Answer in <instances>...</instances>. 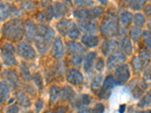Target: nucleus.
<instances>
[{
	"instance_id": "f257e3e1",
	"label": "nucleus",
	"mask_w": 151,
	"mask_h": 113,
	"mask_svg": "<svg viewBox=\"0 0 151 113\" xmlns=\"http://www.w3.org/2000/svg\"><path fill=\"white\" fill-rule=\"evenodd\" d=\"M55 33L52 27L40 24L36 26V36L35 46L40 54H46L49 51L52 43L55 41Z\"/></svg>"
},
{
	"instance_id": "f03ea898",
	"label": "nucleus",
	"mask_w": 151,
	"mask_h": 113,
	"mask_svg": "<svg viewBox=\"0 0 151 113\" xmlns=\"http://www.w3.org/2000/svg\"><path fill=\"white\" fill-rule=\"evenodd\" d=\"M24 34V24L21 19L14 18L8 21L2 25V36L11 41H19Z\"/></svg>"
},
{
	"instance_id": "7ed1b4c3",
	"label": "nucleus",
	"mask_w": 151,
	"mask_h": 113,
	"mask_svg": "<svg viewBox=\"0 0 151 113\" xmlns=\"http://www.w3.org/2000/svg\"><path fill=\"white\" fill-rule=\"evenodd\" d=\"M119 30V27L116 16L112 13L108 14L103 19L101 24V34L105 38H112L118 35Z\"/></svg>"
},
{
	"instance_id": "20e7f679",
	"label": "nucleus",
	"mask_w": 151,
	"mask_h": 113,
	"mask_svg": "<svg viewBox=\"0 0 151 113\" xmlns=\"http://www.w3.org/2000/svg\"><path fill=\"white\" fill-rule=\"evenodd\" d=\"M150 60V54L147 50L141 51L138 56H133L132 60V66L135 73H140L144 68L147 67Z\"/></svg>"
},
{
	"instance_id": "39448f33",
	"label": "nucleus",
	"mask_w": 151,
	"mask_h": 113,
	"mask_svg": "<svg viewBox=\"0 0 151 113\" xmlns=\"http://www.w3.org/2000/svg\"><path fill=\"white\" fill-rule=\"evenodd\" d=\"M15 52V48L12 44L5 43L2 45L1 56L4 65L6 67H14L17 65V61L14 56Z\"/></svg>"
},
{
	"instance_id": "423d86ee",
	"label": "nucleus",
	"mask_w": 151,
	"mask_h": 113,
	"mask_svg": "<svg viewBox=\"0 0 151 113\" xmlns=\"http://www.w3.org/2000/svg\"><path fill=\"white\" fill-rule=\"evenodd\" d=\"M22 14H24L22 9H17L12 4L1 3V21L2 22L6 21L9 17H20Z\"/></svg>"
},
{
	"instance_id": "0eeeda50",
	"label": "nucleus",
	"mask_w": 151,
	"mask_h": 113,
	"mask_svg": "<svg viewBox=\"0 0 151 113\" xmlns=\"http://www.w3.org/2000/svg\"><path fill=\"white\" fill-rule=\"evenodd\" d=\"M116 84L122 86L127 83L131 76V72L129 70V66L126 64H122L116 67L114 72Z\"/></svg>"
},
{
	"instance_id": "6e6552de",
	"label": "nucleus",
	"mask_w": 151,
	"mask_h": 113,
	"mask_svg": "<svg viewBox=\"0 0 151 113\" xmlns=\"http://www.w3.org/2000/svg\"><path fill=\"white\" fill-rule=\"evenodd\" d=\"M126 60L125 54L122 51L116 50V51L109 55L108 58L106 60V67L108 70H112L113 69H116L119 66L124 64V62Z\"/></svg>"
},
{
	"instance_id": "1a4fd4ad",
	"label": "nucleus",
	"mask_w": 151,
	"mask_h": 113,
	"mask_svg": "<svg viewBox=\"0 0 151 113\" xmlns=\"http://www.w3.org/2000/svg\"><path fill=\"white\" fill-rule=\"evenodd\" d=\"M17 52L19 56L26 60H33L36 57V53L33 47L24 41H21L17 45Z\"/></svg>"
},
{
	"instance_id": "9d476101",
	"label": "nucleus",
	"mask_w": 151,
	"mask_h": 113,
	"mask_svg": "<svg viewBox=\"0 0 151 113\" xmlns=\"http://www.w3.org/2000/svg\"><path fill=\"white\" fill-rule=\"evenodd\" d=\"M77 26L79 27L80 32L85 33V35L95 34L98 29V22L94 20L78 21Z\"/></svg>"
},
{
	"instance_id": "9b49d317",
	"label": "nucleus",
	"mask_w": 151,
	"mask_h": 113,
	"mask_svg": "<svg viewBox=\"0 0 151 113\" xmlns=\"http://www.w3.org/2000/svg\"><path fill=\"white\" fill-rule=\"evenodd\" d=\"M116 84L115 78L113 75H108L104 81L101 89L99 91V97L103 99H108L110 96V91L114 88Z\"/></svg>"
},
{
	"instance_id": "f8f14e48",
	"label": "nucleus",
	"mask_w": 151,
	"mask_h": 113,
	"mask_svg": "<svg viewBox=\"0 0 151 113\" xmlns=\"http://www.w3.org/2000/svg\"><path fill=\"white\" fill-rule=\"evenodd\" d=\"M130 87L131 92L134 99H138L142 96L144 93L147 89V84L144 81L136 80L134 79L129 86Z\"/></svg>"
},
{
	"instance_id": "ddd939ff",
	"label": "nucleus",
	"mask_w": 151,
	"mask_h": 113,
	"mask_svg": "<svg viewBox=\"0 0 151 113\" xmlns=\"http://www.w3.org/2000/svg\"><path fill=\"white\" fill-rule=\"evenodd\" d=\"M4 80L10 85L12 90H15L20 85V80L14 70L6 69L2 73Z\"/></svg>"
},
{
	"instance_id": "4468645a",
	"label": "nucleus",
	"mask_w": 151,
	"mask_h": 113,
	"mask_svg": "<svg viewBox=\"0 0 151 113\" xmlns=\"http://www.w3.org/2000/svg\"><path fill=\"white\" fill-rule=\"evenodd\" d=\"M67 81L73 86H79L83 83V75L79 70L71 69L67 73Z\"/></svg>"
},
{
	"instance_id": "2eb2a0df",
	"label": "nucleus",
	"mask_w": 151,
	"mask_h": 113,
	"mask_svg": "<svg viewBox=\"0 0 151 113\" xmlns=\"http://www.w3.org/2000/svg\"><path fill=\"white\" fill-rule=\"evenodd\" d=\"M24 36L29 42L34 41L36 36V26L32 20L28 19L24 23Z\"/></svg>"
},
{
	"instance_id": "dca6fc26",
	"label": "nucleus",
	"mask_w": 151,
	"mask_h": 113,
	"mask_svg": "<svg viewBox=\"0 0 151 113\" xmlns=\"http://www.w3.org/2000/svg\"><path fill=\"white\" fill-rule=\"evenodd\" d=\"M75 23L72 20L64 18L56 24V29L60 35L63 36H67V34L75 26Z\"/></svg>"
},
{
	"instance_id": "f3484780",
	"label": "nucleus",
	"mask_w": 151,
	"mask_h": 113,
	"mask_svg": "<svg viewBox=\"0 0 151 113\" xmlns=\"http://www.w3.org/2000/svg\"><path fill=\"white\" fill-rule=\"evenodd\" d=\"M66 49H67V54L70 56L83 54V53L86 51V48L83 45L74 41H69L66 42Z\"/></svg>"
},
{
	"instance_id": "a211bd4d",
	"label": "nucleus",
	"mask_w": 151,
	"mask_h": 113,
	"mask_svg": "<svg viewBox=\"0 0 151 113\" xmlns=\"http://www.w3.org/2000/svg\"><path fill=\"white\" fill-rule=\"evenodd\" d=\"M64 45H63V41L60 38H56L53 42L52 51H51V54L52 57L55 59H60L64 56Z\"/></svg>"
},
{
	"instance_id": "6ab92c4d",
	"label": "nucleus",
	"mask_w": 151,
	"mask_h": 113,
	"mask_svg": "<svg viewBox=\"0 0 151 113\" xmlns=\"http://www.w3.org/2000/svg\"><path fill=\"white\" fill-rule=\"evenodd\" d=\"M118 43L114 39H106L102 43L101 52L104 56H108L116 51Z\"/></svg>"
},
{
	"instance_id": "aec40b11",
	"label": "nucleus",
	"mask_w": 151,
	"mask_h": 113,
	"mask_svg": "<svg viewBox=\"0 0 151 113\" xmlns=\"http://www.w3.org/2000/svg\"><path fill=\"white\" fill-rule=\"evenodd\" d=\"M81 41L84 46L88 48H93L99 45V38L94 35H84L81 38Z\"/></svg>"
},
{
	"instance_id": "412c9836",
	"label": "nucleus",
	"mask_w": 151,
	"mask_h": 113,
	"mask_svg": "<svg viewBox=\"0 0 151 113\" xmlns=\"http://www.w3.org/2000/svg\"><path fill=\"white\" fill-rule=\"evenodd\" d=\"M52 7L53 9L55 18L56 19L61 18L68 13V8L66 6L65 4L61 2H55L52 5Z\"/></svg>"
},
{
	"instance_id": "4be33fe9",
	"label": "nucleus",
	"mask_w": 151,
	"mask_h": 113,
	"mask_svg": "<svg viewBox=\"0 0 151 113\" xmlns=\"http://www.w3.org/2000/svg\"><path fill=\"white\" fill-rule=\"evenodd\" d=\"M11 87L5 80H2L0 83V99L1 103H4L9 99L10 95Z\"/></svg>"
},
{
	"instance_id": "5701e85b",
	"label": "nucleus",
	"mask_w": 151,
	"mask_h": 113,
	"mask_svg": "<svg viewBox=\"0 0 151 113\" xmlns=\"http://www.w3.org/2000/svg\"><path fill=\"white\" fill-rule=\"evenodd\" d=\"M60 97L66 102H72L75 99V92L72 87L65 86L60 91Z\"/></svg>"
},
{
	"instance_id": "b1692460",
	"label": "nucleus",
	"mask_w": 151,
	"mask_h": 113,
	"mask_svg": "<svg viewBox=\"0 0 151 113\" xmlns=\"http://www.w3.org/2000/svg\"><path fill=\"white\" fill-rule=\"evenodd\" d=\"M96 56L97 54L95 52H88L86 55L84 59V70L86 72H88L91 70Z\"/></svg>"
},
{
	"instance_id": "393cba45",
	"label": "nucleus",
	"mask_w": 151,
	"mask_h": 113,
	"mask_svg": "<svg viewBox=\"0 0 151 113\" xmlns=\"http://www.w3.org/2000/svg\"><path fill=\"white\" fill-rule=\"evenodd\" d=\"M120 48L121 51L126 56H130L132 54V51H133V48H132L131 40L126 37L122 39V40L120 41Z\"/></svg>"
},
{
	"instance_id": "a878e982",
	"label": "nucleus",
	"mask_w": 151,
	"mask_h": 113,
	"mask_svg": "<svg viewBox=\"0 0 151 113\" xmlns=\"http://www.w3.org/2000/svg\"><path fill=\"white\" fill-rule=\"evenodd\" d=\"M16 99H17V103L23 107L28 108L31 106V102L29 99L26 94L21 91H19L16 93Z\"/></svg>"
},
{
	"instance_id": "bb28decb",
	"label": "nucleus",
	"mask_w": 151,
	"mask_h": 113,
	"mask_svg": "<svg viewBox=\"0 0 151 113\" xmlns=\"http://www.w3.org/2000/svg\"><path fill=\"white\" fill-rule=\"evenodd\" d=\"M147 0H125V5L134 11H139L144 8Z\"/></svg>"
},
{
	"instance_id": "cd10ccee",
	"label": "nucleus",
	"mask_w": 151,
	"mask_h": 113,
	"mask_svg": "<svg viewBox=\"0 0 151 113\" xmlns=\"http://www.w3.org/2000/svg\"><path fill=\"white\" fill-rule=\"evenodd\" d=\"M60 91L61 90L57 86H52L49 90V104L54 105L60 97Z\"/></svg>"
},
{
	"instance_id": "c85d7f7f",
	"label": "nucleus",
	"mask_w": 151,
	"mask_h": 113,
	"mask_svg": "<svg viewBox=\"0 0 151 113\" xmlns=\"http://www.w3.org/2000/svg\"><path fill=\"white\" fill-rule=\"evenodd\" d=\"M103 75H98L97 76H95L91 84V91L95 94L99 93L100 90L101 89V84H103Z\"/></svg>"
},
{
	"instance_id": "c756f323",
	"label": "nucleus",
	"mask_w": 151,
	"mask_h": 113,
	"mask_svg": "<svg viewBox=\"0 0 151 113\" xmlns=\"http://www.w3.org/2000/svg\"><path fill=\"white\" fill-rule=\"evenodd\" d=\"M20 72H21V78H22L25 82H30L31 79H33V76L31 75L27 65L24 62H22V63H21V67H20Z\"/></svg>"
},
{
	"instance_id": "7c9ffc66",
	"label": "nucleus",
	"mask_w": 151,
	"mask_h": 113,
	"mask_svg": "<svg viewBox=\"0 0 151 113\" xmlns=\"http://www.w3.org/2000/svg\"><path fill=\"white\" fill-rule=\"evenodd\" d=\"M88 13L89 20H94L98 18L104 14V9L101 6H96L94 8L88 9Z\"/></svg>"
},
{
	"instance_id": "2f4dec72",
	"label": "nucleus",
	"mask_w": 151,
	"mask_h": 113,
	"mask_svg": "<svg viewBox=\"0 0 151 113\" xmlns=\"http://www.w3.org/2000/svg\"><path fill=\"white\" fill-rule=\"evenodd\" d=\"M120 21L123 26H127L132 23V21H134V17L132 15L131 12L127 11H124L120 14Z\"/></svg>"
},
{
	"instance_id": "473e14b6",
	"label": "nucleus",
	"mask_w": 151,
	"mask_h": 113,
	"mask_svg": "<svg viewBox=\"0 0 151 113\" xmlns=\"http://www.w3.org/2000/svg\"><path fill=\"white\" fill-rule=\"evenodd\" d=\"M91 103V97L88 94H83L80 97V99L77 100L76 103V107L77 109L82 108V107H86L88 106Z\"/></svg>"
},
{
	"instance_id": "72a5a7b5",
	"label": "nucleus",
	"mask_w": 151,
	"mask_h": 113,
	"mask_svg": "<svg viewBox=\"0 0 151 113\" xmlns=\"http://www.w3.org/2000/svg\"><path fill=\"white\" fill-rule=\"evenodd\" d=\"M151 106V91L147 93L137 103V106L139 108L144 109L147 108L148 106Z\"/></svg>"
},
{
	"instance_id": "f704fd0d",
	"label": "nucleus",
	"mask_w": 151,
	"mask_h": 113,
	"mask_svg": "<svg viewBox=\"0 0 151 113\" xmlns=\"http://www.w3.org/2000/svg\"><path fill=\"white\" fill-rule=\"evenodd\" d=\"M142 31L141 30L139 27L134 26H132L129 31V35H130L131 39L134 41H137L142 37Z\"/></svg>"
},
{
	"instance_id": "c9c22d12",
	"label": "nucleus",
	"mask_w": 151,
	"mask_h": 113,
	"mask_svg": "<svg viewBox=\"0 0 151 113\" xmlns=\"http://www.w3.org/2000/svg\"><path fill=\"white\" fill-rule=\"evenodd\" d=\"M143 44L145 49L148 51H151V33L149 31H144L142 33Z\"/></svg>"
},
{
	"instance_id": "e433bc0d",
	"label": "nucleus",
	"mask_w": 151,
	"mask_h": 113,
	"mask_svg": "<svg viewBox=\"0 0 151 113\" xmlns=\"http://www.w3.org/2000/svg\"><path fill=\"white\" fill-rule=\"evenodd\" d=\"M74 5L79 9H88L94 4L93 0H73Z\"/></svg>"
},
{
	"instance_id": "4c0bfd02",
	"label": "nucleus",
	"mask_w": 151,
	"mask_h": 113,
	"mask_svg": "<svg viewBox=\"0 0 151 113\" xmlns=\"http://www.w3.org/2000/svg\"><path fill=\"white\" fill-rule=\"evenodd\" d=\"M21 9L27 12H33L37 9V3L33 1H25L21 3Z\"/></svg>"
},
{
	"instance_id": "58836bf2",
	"label": "nucleus",
	"mask_w": 151,
	"mask_h": 113,
	"mask_svg": "<svg viewBox=\"0 0 151 113\" xmlns=\"http://www.w3.org/2000/svg\"><path fill=\"white\" fill-rule=\"evenodd\" d=\"M80 33L81 32L79 27L77 26V25L75 24V26L71 29V30L67 34V37L71 40H77L80 36Z\"/></svg>"
},
{
	"instance_id": "ea45409f",
	"label": "nucleus",
	"mask_w": 151,
	"mask_h": 113,
	"mask_svg": "<svg viewBox=\"0 0 151 113\" xmlns=\"http://www.w3.org/2000/svg\"><path fill=\"white\" fill-rule=\"evenodd\" d=\"M134 23L135 24V26L137 27L141 28L145 25V23H146V20H145V17L142 14H136L134 16Z\"/></svg>"
},
{
	"instance_id": "a19ab883",
	"label": "nucleus",
	"mask_w": 151,
	"mask_h": 113,
	"mask_svg": "<svg viewBox=\"0 0 151 113\" xmlns=\"http://www.w3.org/2000/svg\"><path fill=\"white\" fill-rule=\"evenodd\" d=\"M83 60H84V56L83 54H77L72 56L70 59V63L73 67H79L82 64Z\"/></svg>"
},
{
	"instance_id": "79ce46f5",
	"label": "nucleus",
	"mask_w": 151,
	"mask_h": 113,
	"mask_svg": "<svg viewBox=\"0 0 151 113\" xmlns=\"http://www.w3.org/2000/svg\"><path fill=\"white\" fill-rule=\"evenodd\" d=\"M34 82L35 84L37 86V87L39 89H42L43 88V79L42 78L41 74L39 73V72H36L33 75V79H32Z\"/></svg>"
},
{
	"instance_id": "37998d69",
	"label": "nucleus",
	"mask_w": 151,
	"mask_h": 113,
	"mask_svg": "<svg viewBox=\"0 0 151 113\" xmlns=\"http://www.w3.org/2000/svg\"><path fill=\"white\" fill-rule=\"evenodd\" d=\"M104 106L102 103H97L91 109L89 110L88 113H104Z\"/></svg>"
},
{
	"instance_id": "c03bdc74",
	"label": "nucleus",
	"mask_w": 151,
	"mask_h": 113,
	"mask_svg": "<svg viewBox=\"0 0 151 113\" xmlns=\"http://www.w3.org/2000/svg\"><path fill=\"white\" fill-rule=\"evenodd\" d=\"M36 21H39L41 24H43L45 23V21H48V19H47V15H46V12L45 11H43L40 12L38 13V14H36Z\"/></svg>"
},
{
	"instance_id": "a18cd8bd",
	"label": "nucleus",
	"mask_w": 151,
	"mask_h": 113,
	"mask_svg": "<svg viewBox=\"0 0 151 113\" xmlns=\"http://www.w3.org/2000/svg\"><path fill=\"white\" fill-rule=\"evenodd\" d=\"M19 109L17 104H12V106H8L7 108L5 109V113H18Z\"/></svg>"
},
{
	"instance_id": "49530a36",
	"label": "nucleus",
	"mask_w": 151,
	"mask_h": 113,
	"mask_svg": "<svg viewBox=\"0 0 151 113\" xmlns=\"http://www.w3.org/2000/svg\"><path fill=\"white\" fill-rule=\"evenodd\" d=\"M104 61L102 58H98L95 64V69L98 71H101L103 70V69L104 68Z\"/></svg>"
},
{
	"instance_id": "de8ad7c7",
	"label": "nucleus",
	"mask_w": 151,
	"mask_h": 113,
	"mask_svg": "<svg viewBox=\"0 0 151 113\" xmlns=\"http://www.w3.org/2000/svg\"><path fill=\"white\" fill-rule=\"evenodd\" d=\"M144 78L147 81H151V67H147L144 72Z\"/></svg>"
},
{
	"instance_id": "09e8293b",
	"label": "nucleus",
	"mask_w": 151,
	"mask_h": 113,
	"mask_svg": "<svg viewBox=\"0 0 151 113\" xmlns=\"http://www.w3.org/2000/svg\"><path fill=\"white\" fill-rule=\"evenodd\" d=\"M44 101L42 99H39L36 103V113H40L43 108Z\"/></svg>"
},
{
	"instance_id": "8fccbe9b",
	"label": "nucleus",
	"mask_w": 151,
	"mask_h": 113,
	"mask_svg": "<svg viewBox=\"0 0 151 113\" xmlns=\"http://www.w3.org/2000/svg\"><path fill=\"white\" fill-rule=\"evenodd\" d=\"M52 4V0H40V5L42 9H47Z\"/></svg>"
},
{
	"instance_id": "3c124183",
	"label": "nucleus",
	"mask_w": 151,
	"mask_h": 113,
	"mask_svg": "<svg viewBox=\"0 0 151 113\" xmlns=\"http://www.w3.org/2000/svg\"><path fill=\"white\" fill-rule=\"evenodd\" d=\"M66 111H67V109L64 106H59L56 109L54 113H66Z\"/></svg>"
},
{
	"instance_id": "603ef678",
	"label": "nucleus",
	"mask_w": 151,
	"mask_h": 113,
	"mask_svg": "<svg viewBox=\"0 0 151 113\" xmlns=\"http://www.w3.org/2000/svg\"><path fill=\"white\" fill-rule=\"evenodd\" d=\"M144 14L147 16H151V5H146L144 9Z\"/></svg>"
},
{
	"instance_id": "864d4df0",
	"label": "nucleus",
	"mask_w": 151,
	"mask_h": 113,
	"mask_svg": "<svg viewBox=\"0 0 151 113\" xmlns=\"http://www.w3.org/2000/svg\"><path fill=\"white\" fill-rule=\"evenodd\" d=\"M89 110L88 108H87V106L86 107H82V108L78 109L77 113H88L89 112Z\"/></svg>"
},
{
	"instance_id": "5fc2aeb1",
	"label": "nucleus",
	"mask_w": 151,
	"mask_h": 113,
	"mask_svg": "<svg viewBox=\"0 0 151 113\" xmlns=\"http://www.w3.org/2000/svg\"><path fill=\"white\" fill-rule=\"evenodd\" d=\"M125 108H126V105L125 104H122L119 106V113H125Z\"/></svg>"
},
{
	"instance_id": "6e6d98bb",
	"label": "nucleus",
	"mask_w": 151,
	"mask_h": 113,
	"mask_svg": "<svg viewBox=\"0 0 151 113\" xmlns=\"http://www.w3.org/2000/svg\"><path fill=\"white\" fill-rule=\"evenodd\" d=\"M102 5H106L108 4V0H98Z\"/></svg>"
},
{
	"instance_id": "4d7b16f0",
	"label": "nucleus",
	"mask_w": 151,
	"mask_h": 113,
	"mask_svg": "<svg viewBox=\"0 0 151 113\" xmlns=\"http://www.w3.org/2000/svg\"><path fill=\"white\" fill-rule=\"evenodd\" d=\"M147 26H148V29H149V32L151 33V21H149Z\"/></svg>"
},
{
	"instance_id": "13d9d810",
	"label": "nucleus",
	"mask_w": 151,
	"mask_h": 113,
	"mask_svg": "<svg viewBox=\"0 0 151 113\" xmlns=\"http://www.w3.org/2000/svg\"><path fill=\"white\" fill-rule=\"evenodd\" d=\"M138 113H151V110H147V111H143V112H140Z\"/></svg>"
},
{
	"instance_id": "bf43d9fd",
	"label": "nucleus",
	"mask_w": 151,
	"mask_h": 113,
	"mask_svg": "<svg viewBox=\"0 0 151 113\" xmlns=\"http://www.w3.org/2000/svg\"><path fill=\"white\" fill-rule=\"evenodd\" d=\"M9 2H12V1H18V2H22V1H26V0H7Z\"/></svg>"
},
{
	"instance_id": "052dcab7",
	"label": "nucleus",
	"mask_w": 151,
	"mask_h": 113,
	"mask_svg": "<svg viewBox=\"0 0 151 113\" xmlns=\"http://www.w3.org/2000/svg\"><path fill=\"white\" fill-rule=\"evenodd\" d=\"M27 113H33V112L32 111H29V112H27Z\"/></svg>"
}]
</instances>
